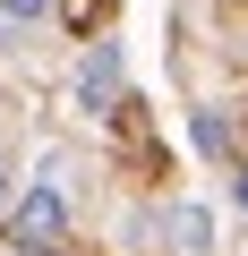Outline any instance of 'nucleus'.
Here are the masks:
<instances>
[{
  "mask_svg": "<svg viewBox=\"0 0 248 256\" xmlns=\"http://www.w3.org/2000/svg\"><path fill=\"white\" fill-rule=\"evenodd\" d=\"M60 230H69V188H60V171H43V180L9 205V239H18L26 256H43Z\"/></svg>",
  "mask_w": 248,
  "mask_h": 256,
  "instance_id": "obj_1",
  "label": "nucleus"
},
{
  "mask_svg": "<svg viewBox=\"0 0 248 256\" xmlns=\"http://www.w3.org/2000/svg\"><path fill=\"white\" fill-rule=\"evenodd\" d=\"M163 239H171V256H214V214L205 205H171L163 214Z\"/></svg>",
  "mask_w": 248,
  "mask_h": 256,
  "instance_id": "obj_2",
  "label": "nucleus"
},
{
  "mask_svg": "<svg viewBox=\"0 0 248 256\" xmlns=\"http://www.w3.org/2000/svg\"><path fill=\"white\" fill-rule=\"evenodd\" d=\"M77 94H86V102H111V94H120V43H94V52L77 60Z\"/></svg>",
  "mask_w": 248,
  "mask_h": 256,
  "instance_id": "obj_3",
  "label": "nucleus"
},
{
  "mask_svg": "<svg viewBox=\"0 0 248 256\" xmlns=\"http://www.w3.org/2000/svg\"><path fill=\"white\" fill-rule=\"evenodd\" d=\"M188 137H197V154H205V162H231V171H239V154H231V128H222V111H197V128H188Z\"/></svg>",
  "mask_w": 248,
  "mask_h": 256,
  "instance_id": "obj_4",
  "label": "nucleus"
},
{
  "mask_svg": "<svg viewBox=\"0 0 248 256\" xmlns=\"http://www.w3.org/2000/svg\"><path fill=\"white\" fill-rule=\"evenodd\" d=\"M111 18V0H69V26H103Z\"/></svg>",
  "mask_w": 248,
  "mask_h": 256,
  "instance_id": "obj_5",
  "label": "nucleus"
},
{
  "mask_svg": "<svg viewBox=\"0 0 248 256\" xmlns=\"http://www.w3.org/2000/svg\"><path fill=\"white\" fill-rule=\"evenodd\" d=\"M0 9H9V18H26V26H35V18L52 9V0H0Z\"/></svg>",
  "mask_w": 248,
  "mask_h": 256,
  "instance_id": "obj_6",
  "label": "nucleus"
},
{
  "mask_svg": "<svg viewBox=\"0 0 248 256\" xmlns=\"http://www.w3.org/2000/svg\"><path fill=\"white\" fill-rule=\"evenodd\" d=\"M18 205V180H9V162H0V214H9Z\"/></svg>",
  "mask_w": 248,
  "mask_h": 256,
  "instance_id": "obj_7",
  "label": "nucleus"
},
{
  "mask_svg": "<svg viewBox=\"0 0 248 256\" xmlns=\"http://www.w3.org/2000/svg\"><path fill=\"white\" fill-rule=\"evenodd\" d=\"M239 214H248V171H239Z\"/></svg>",
  "mask_w": 248,
  "mask_h": 256,
  "instance_id": "obj_8",
  "label": "nucleus"
}]
</instances>
